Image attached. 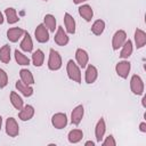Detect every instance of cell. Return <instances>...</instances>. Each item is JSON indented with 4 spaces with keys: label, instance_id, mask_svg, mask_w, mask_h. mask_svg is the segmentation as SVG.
<instances>
[{
    "label": "cell",
    "instance_id": "obj_11",
    "mask_svg": "<svg viewBox=\"0 0 146 146\" xmlns=\"http://www.w3.org/2000/svg\"><path fill=\"white\" fill-rule=\"evenodd\" d=\"M83 113H84L83 106H82V105H78V106L72 111V114H71V122H72V124L78 125V124L81 122L82 117H83Z\"/></svg>",
    "mask_w": 146,
    "mask_h": 146
},
{
    "label": "cell",
    "instance_id": "obj_1",
    "mask_svg": "<svg viewBox=\"0 0 146 146\" xmlns=\"http://www.w3.org/2000/svg\"><path fill=\"white\" fill-rule=\"evenodd\" d=\"M66 72H67V75H68V78L71 80L75 81L78 83H81V71H80V67L72 59H70L67 62Z\"/></svg>",
    "mask_w": 146,
    "mask_h": 146
},
{
    "label": "cell",
    "instance_id": "obj_34",
    "mask_svg": "<svg viewBox=\"0 0 146 146\" xmlns=\"http://www.w3.org/2000/svg\"><path fill=\"white\" fill-rule=\"evenodd\" d=\"M84 145H86V146H95V143L91 141V140H88V141L84 143Z\"/></svg>",
    "mask_w": 146,
    "mask_h": 146
},
{
    "label": "cell",
    "instance_id": "obj_19",
    "mask_svg": "<svg viewBox=\"0 0 146 146\" xmlns=\"http://www.w3.org/2000/svg\"><path fill=\"white\" fill-rule=\"evenodd\" d=\"M135 42H136V47L139 49V48H143L146 43V33L140 30V29H137L135 31Z\"/></svg>",
    "mask_w": 146,
    "mask_h": 146
},
{
    "label": "cell",
    "instance_id": "obj_2",
    "mask_svg": "<svg viewBox=\"0 0 146 146\" xmlns=\"http://www.w3.org/2000/svg\"><path fill=\"white\" fill-rule=\"evenodd\" d=\"M48 67L51 71H57L62 67V57L55 49H50L49 51V59H48Z\"/></svg>",
    "mask_w": 146,
    "mask_h": 146
},
{
    "label": "cell",
    "instance_id": "obj_29",
    "mask_svg": "<svg viewBox=\"0 0 146 146\" xmlns=\"http://www.w3.org/2000/svg\"><path fill=\"white\" fill-rule=\"evenodd\" d=\"M10 103H11V105L16 110H22L23 108V100L18 96V94H16L15 91H11L10 92Z\"/></svg>",
    "mask_w": 146,
    "mask_h": 146
},
{
    "label": "cell",
    "instance_id": "obj_13",
    "mask_svg": "<svg viewBox=\"0 0 146 146\" xmlns=\"http://www.w3.org/2000/svg\"><path fill=\"white\" fill-rule=\"evenodd\" d=\"M75 59H76L78 64L80 65V67L84 68V67L87 66V64H88L89 56H88V54H87L86 50L79 48V49H76V51H75Z\"/></svg>",
    "mask_w": 146,
    "mask_h": 146
},
{
    "label": "cell",
    "instance_id": "obj_20",
    "mask_svg": "<svg viewBox=\"0 0 146 146\" xmlns=\"http://www.w3.org/2000/svg\"><path fill=\"white\" fill-rule=\"evenodd\" d=\"M19 47H21L22 50H24V51H26V52L32 51V49H33V42H32L31 35H30L27 32L24 33V38H23V40H22Z\"/></svg>",
    "mask_w": 146,
    "mask_h": 146
},
{
    "label": "cell",
    "instance_id": "obj_22",
    "mask_svg": "<svg viewBox=\"0 0 146 146\" xmlns=\"http://www.w3.org/2000/svg\"><path fill=\"white\" fill-rule=\"evenodd\" d=\"M131 54H132V42H131V40L128 39V40H125V42L122 46V50L120 52V57L121 58H128V57L131 56Z\"/></svg>",
    "mask_w": 146,
    "mask_h": 146
},
{
    "label": "cell",
    "instance_id": "obj_16",
    "mask_svg": "<svg viewBox=\"0 0 146 146\" xmlns=\"http://www.w3.org/2000/svg\"><path fill=\"white\" fill-rule=\"evenodd\" d=\"M97 76H98V71H97V68L94 66V65H88V67H87V70H86V82L87 83H94L95 81H96V79H97Z\"/></svg>",
    "mask_w": 146,
    "mask_h": 146
},
{
    "label": "cell",
    "instance_id": "obj_14",
    "mask_svg": "<svg viewBox=\"0 0 146 146\" xmlns=\"http://www.w3.org/2000/svg\"><path fill=\"white\" fill-rule=\"evenodd\" d=\"M33 115H34V108L31 105L23 106V108L18 113V117L22 121H29V120H31L33 117Z\"/></svg>",
    "mask_w": 146,
    "mask_h": 146
},
{
    "label": "cell",
    "instance_id": "obj_6",
    "mask_svg": "<svg viewBox=\"0 0 146 146\" xmlns=\"http://www.w3.org/2000/svg\"><path fill=\"white\" fill-rule=\"evenodd\" d=\"M130 67H131L130 62H128V60H121L115 66L116 74L119 76H121L122 79H127L128 75H129V72H130Z\"/></svg>",
    "mask_w": 146,
    "mask_h": 146
},
{
    "label": "cell",
    "instance_id": "obj_38",
    "mask_svg": "<svg viewBox=\"0 0 146 146\" xmlns=\"http://www.w3.org/2000/svg\"><path fill=\"white\" fill-rule=\"evenodd\" d=\"M1 125H2V117H1V115H0V129H1Z\"/></svg>",
    "mask_w": 146,
    "mask_h": 146
},
{
    "label": "cell",
    "instance_id": "obj_37",
    "mask_svg": "<svg viewBox=\"0 0 146 146\" xmlns=\"http://www.w3.org/2000/svg\"><path fill=\"white\" fill-rule=\"evenodd\" d=\"M145 100H146V97L144 96V98H143V106H144V107H146V104H145Z\"/></svg>",
    "mask_w": 146,
    "mask_h": 146
},
{
    "label": "cell",
    "instance_id": "obj_21",
    "mask_svg": "<svg viewBox=\"0 0 146 146\" xmlns=\"http://www.w3.org/2000/svg\"><path fill=\"white\" fill-rule=\"evenodd\" d=\"M19 76H21V80H22L24 83H26V84L32 86V84L34 83L33 74H32L29 70H26V68H22V70L19 71Z\"/></svg>",
    "mask_w": 146,
    "mask_h": 146
},
{
    "label": "cell",
    "instance_id": "obj_18",
    "mask_svg": "<svg viewBox=\"0 0 146 146\" xmlns=\"http://www.w3.org/2000/svg\"><path fill=\"white\" fill-rule=\"evenodd\" d=\"M79 14L81 17H83L87 22H90L92 16H94V11H92V8L89 6V5H82L79 7Z\"/></svg>",
    "mask_w": 146,
    "mask_h": 146
},
{
    "label": "cell",
    "instance_id": "obj_7",
    "mask_svg": "<svg viewBox=\"0 0 146 146\" xmlns=\"http://www.w3.org/2000/svg\"><path fill=\"white\" fill-rule=\"evenodd\" d=\"M19 132L18 124L14 117H8L6 121V133L9 137H16Z\"/></svg>",
    "mask_w": 146,
    "mask_h": 146
},
{
    "label": "cell",
    "instance_id": "obj_26",
    "mask_svg": "<svg viewBox=\"0 0 146 146\" xmlns=\"http://www.w3.org/2000/svg\"><path fill=\"white\" fill-rule=\"evenodd\" d=\"M5 15H6V18H7V22L8 24H15L18 22V16H17V13L14 8H7L5 10Z\"/></svg>",
    "mask_w": 146,
    "mask_h": 146
},
{
    "label": "cell",
    "instance_id": "obj_27",
    "mask_svg": "<svg viewBox=\"0 0 146 146\" xmlns=\"http://www.w3.org/2000/svg\"><path fill=\"white\" fill-rule=\"evenodd\" d=\"M104 29H105V22L103 19H97L94 22L91 26V32L95 35H100L104 32Z\"/></svg>",
    "mask_w": 146,
    "mask_h": 146
},
{
    "label": "cell",
    "instance_id": "obj_28",
    "mask_svg": "<svg viewBox=\"0 0 146 146\" xmlns=\"http://www.w3.org/2000/svg\"><path fill=\"white\" fill-rule=\"evenodd\" d=\"M0 60L5 64L9 63L10 60V46L5 44L0 48Z\"/></svg>",
    "mask_w": 146,
    "mask_h": 146
},
{
    "label": "cell",
    "instance_id": "obj_36",
    "mask_svg": "<svg viewBox=\"0 0 146 146\" xmlns=\"http://www.w3.org/2000/svg\"><path fill=\"white\" fill-rule=\"evenodd\" d=\"M2 23H3V16H2V14L0 11V24H2Z\"/></svg>",
    "mask_w": 146,
    "mask_h": 146
},
{
    "label": "cell",
    "instance_id": "obj_5",
    "mask_svg": "<svg viewBox=\"0 0 146 146\" xmlns=\"http://www.w3.org/2000/svg\"><path fill=\"white\" fill-rule=\"evenodd\" d=\"M34 35L38 42L40 43H44L49 40V32L47 30V27L44 26V24H39L34 31Z\"/></svg>",
    "mask_w": 146,
    "mask_h": 146
},
{
    "label": "cell",
    "instance_id": "obj_35",
    "mask_svg": "<svg viewBox=\"0 0 146 146\" xmlns=\"http://www.w3.org/2000/svg\"><path fill=\"white\" fill-rule=\"evenodd\" d=\"M84 1H88V0H73V2H74L75 5H79V3H82V2H84Z\"/></svg>",
    "mask_w": 146,
    "mask_h": 146
},
{
    "label": "cell",
    "instance_id": "obj_23",
    "mask_svg": "<svg viewBox=\"0 0 146 146\" xmlns=\"http://www.w3.org/2000/svg\"><path fill=\"white\" fill-rule=\"evenodd\" d=\"M43 60H44L43 51H42L41 49H36V50L32 54V62H33L34 66L40 67V66L43 64Z\"/></svg>",
    "mask_w": 146,
    "mask_h": 146
},
{
    "label": "cell",
    "instance_id": "obj_31",
    "mask_svg": "<svg viewBox=\"0 0 146 146\" xmlns=\"http://www.w3.org/2000/svg\"><path fill=\"white\" fill-rule=\"evenodd\" d=\"M7 84H8V75L2 68H0V88H5Z\"/></svg>",
    "mask_w": 146,
    "mask_h": 146
},
{
    "label": "cell",
    "instance_id": "obj_39",
    "mask_svg": "<svg viewBox=\"0 0 146 146\" xmlns=\"http://www.w3.org/2000/svg\"><path fill=\"white\" fill-rule=\"evenodd\" d=\"M43 1H47V0H43Z\"/></svg>",
    "mask_w": 146,
    "mask_h": 146
},
{
    "label": "cell",
    "instance_id": "obj_30",
    "mask_svg": "<svg viewBox=\"0 0 146 146\" xmlns=\"http://www.w3.org/2000/svg\"><path fill=\"white\" fill-rule=\"evenodd\" d=\"M15 59L18 63V65H29L30 64V59L18 50H15Z\"/></svg>",
    "mask_w": 146,
    "mask_h": 146
},
{
    "label": "cell",
    "instance_id": "obj_25",
    "mask_svg": "<svg viewBox=\"0 0 146 146\" xmlns=\"http://www.w3.org/2000/svg\"><path fill=\"white\" fill-rule=\"evenodd\" d=\"M43 23H44V26L50 32H55V29H56V18H55V16H52L51 14H47L43 18Z\"/></svg>",
    "mask_w": 146,
    "mask_h": 146
},
{
    "label": "cell",
    "instance_id": "obj_32",
    "mask_svg": "<svg viewBox=\"0 0 146 146\" xmlns=\"http://www.w3.org/2000/svg\"><path fill=\"white\" fill-rule=\"evenodd\" d=\"M103 145L104 146H115L116 145V141L114 139V137L112 135H110L108 137H106V139L103 141Z\"/></svg>",
    "mask_w": 146,
    "mask_h": 146
},
{
    "label": "cell",
    "instance_id": "obj_24",
    "mask_svg": "<svg viewBox=\"0 0 146 146\" xmlns=\"http://www.w3.org/2000/svg\"><path fill=\"white\" fill-rule=\"evenodd\" d=\"M83 138V132L80 129H73L68 132V141L72 144L79 143Z\"/></svg>",
    "mask_w": 146,
    "mask_h": 146
},
{
    "label": "cell",
    "instance_id": "obj_15",
    "mask_svg": "<svg viewBox=\"0 0 146 146\" xmlns=\"http://www.w3.org/2000/svg\"><path fill=\"white\" fill-rule=\"evenodd\" d=\"M64 24H65V29L67 33L70 34L75 33V21L68 13H65L64 15Z\"/></svg>",
    "mask_w": 146,
    "mask_h": 146
},
{
    "label": "cell",
    "instance_id": "obj_10",
    "mask_svg": "<svg viewBox=\"0 0 146 146\" xmlns=\"http://www.w3.org/2000/svg\"><path fill=\"white\" fill-rule=\"evenodd\" d=\"M55 42L63 47V46H66L68 43V36H67V33L64 31V29L62 26H58L57 27V32L55 34Z\"/></svg>",
    "mask_w": 146,
    "mask_h": 146
},
{
    "label": "cell",
    "instance_id": "obj_3",
    "mask_svg": "<svg viewBox=\"0 0 146 146\" xmlns=\"http://www.w3.org/2000/svg\"><path fill=\"white\" fill-rule=\"evenodd\" d=\"M130 88H131V91L135 95H143L144 94V82H143V80L139 75L135 74V75L131 76Z\"/></svg>",
    "mask_w": 146,
    "mask_h": 146
},
{
    "label": "cell",
    "instance_id": "obj_9",
    "mask_svg": "<svg viewBox=\"0 0 146 146\" xmlns=\"http://www.w3.org/2000/svg\"><path fill=\"white\" fill-rule=\"evenodd\" d=\"M25 31L21 27H11L7 31V38L10 42H17L23 35H24Z\"/></svg>",
    "mask_w": 146,
    "mask_h": 146
},
{
    "label": "cell",
    "instance_id": "obj_33",
    "mask_svg": "<svg viewBox=\"0 0 146 146\" xmlns=\"http://www.w3.org/2000/svg\"><path fill=\"white\" fill-rule=\"evenodd\" d=\"M139 130H140L141 132H146V123H145V122H141V123H140Z\"/></svg>",
    "mask_w": 146,
    "mask_h": 146
},
{
    "label": "cell",
    "instance_id": "obj_4",
    "mask_svg": "<svg viewBox=\"0 0 146 146\" xmlns=\"http://www.w3.org/2000/svg\"><path fill=\"white\" fill-rule=\"evenodd\" d=\"M127 40V33L123 30H119L114 33L113 39H112V48L114 50H117L123 46V43Z\"/></svg>",
    "mask_w": 146,
    "mask_h": 146
},
{
    "label": "cell",
    "instance_id": "obj_17",
    "mask_svg": "<svg viewBox=\"0 0 146 146\" xmlns=\"http://www.w3.org/2000/svg\"><path fill=\"white\" fill-rule=\"evenodd\" d=\"M15 86H16L17 90L21 91L22 95H24L25 97L32 96V94H33V88H32L30 84H26V83H24V82L21 80V81H16Z\"/></svg>",
    "mask_w": 146,
    "mask_h": 146
},
{
    "label": "cell",
    "instance_id": "obj_12",
    "mask_svg": "<svg viewBox=\"0 0 146 146\" xmlns=\"http://www.w3.org/2000/svg\"><path fill=\"white\" fill-rule=\"evenodd\" d=\"M105 131H106V124H105V120L103 117H100L96 124V128H95V135H96V140L98 143H100L103 140V137L105 135Z\"/></svg>",
    "mask_w": 146,
    "mask_h": 146
},
{
    "label": "cell",
    "instance_id": "obj_8",
    "mask_svg": "<svg viewBox=\"0 0 146 146\" xmlns=\"http://www.w3.org/2000/svg\"><path fill=\"white\" fill-rule=\"evenodd\" d=\"M51 123L56 129H63L67 124V116L64 113H56L51 117Z\"/></svg>",
    "mask_w": 146,
    "mask_h": 146
}]
</instances>
